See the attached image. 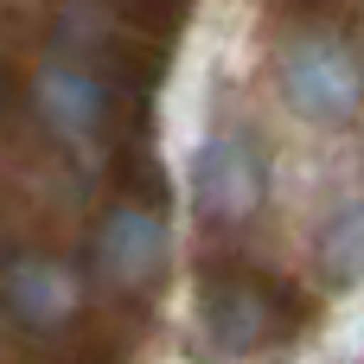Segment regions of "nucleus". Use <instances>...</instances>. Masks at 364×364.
Masks as SVG:
<instances>
[{"instance_id": "obj_1", "label": "nucleus", "mask_w": 364, "mask_h": 364, "mask_svg": "<svg viewBox=\"0 0 364 364\" xmlns=\"http://www.w3.org/2000/svg\"><path fill=\"white\" fill-rule=\"evenodd\" d=\"M275 83L282 102L320 128H339L364 109V58L333 32H294L275 51Z\"/></svg>"}, {"instance_id": "obj_2", "label": "nucleus", "mask_w": 364, "mask_h": 364, "mask_svg": "<svg viewBox=\"0 0 364 364\" xmlns=\"http://www.w3.org/2000/svg\"><path fill=\"white\" fill-rule=\"evenodd\" d=\"M269 198V160L250 134H211L192 160V211L211 224H243Z\"/></svg>"}, {"instance_id": "obj_3", "label": "nucleus", "mask_w": 364, "mask_h": 364, "mask_svg": "<svg viewBox=\"0 0 364 364\" xmlns=\"http://www.w3.org/2000/svg\"><path fill=\"white\" fill-rule=\"evenodd\" d=\"M166 218L147 205H115L90 230V275L109 288H154L166 275Z\"/></svg>"}, {"instance_id": "obj_4", "label": "nucleus", "mask_w": 364, "mask_h": 364, "mask_svg": "<svg viewBox=\"0 0 364 364\" xmlns=\"http://www.w3.org/2000/svg\"><path fill=\"white\" fill-rule=\"evenodd\" d=\"M198 333H205L211 358H250L262 339L282 333V307L250 275H211L198 288Z\"/></svg>"}, {"instance_id": "obj_5", "label": "nucleus", "mask_w": 364, "mask_h": 364, "mask_svg": "<svg viewBox=\"0 0 364 364\" xmlns=\"http://www.w3.org/2000/svg\"><path fill=\"white\" fill-rule=\"evenodd\" d=\"M32 109L64 147H90L102 141V122H109V83L77 58H51L32 70Z\"/></svg>"}, {"instance_id": "obj_6", "label": "nucleus", "mask_w": 364, "mask_h": 364, "mask_svg": "<svg viewBox=\"0 0 364 364\" xmlns=\"http://www.w3.org/2000/svg\"><path fill=\"white\" fill-rule=\"evenodd\" d=\"M0 307H6L13 326H26V333H58V326L77 320V307H83V282H77L64 262L26 250V256L0 262Z\"/></svg>"}, {"instance_id": "obj_7", "label": "nucleus", "mask_w": 364, "mask_h": 364, "mask_svg": "<svg viewBox=\"0 0 364 364\" xmlns=\"http://www.w3.org/2000/svg\"><path fill=\"white\" fill-rule=\"evenodd\" d=\"M314 262H320V282H326L333 294H352V288L364 282V198L339 205V211L326 218Z\"/></svg>"}, {"instance_id": "obj_8", "label": "nucleus", "mask_w": 364, "mask_h": 364, "mask_svg": "<svg viewBox=\"0 0 364 364\" xmlns=\"http://www.w3.org/2000/svg\"><path fill=\"white\" fill-rule=\"evenodd\" d=\"M0 96H6V83H0Z\"/></svg>"}]
</instances>
